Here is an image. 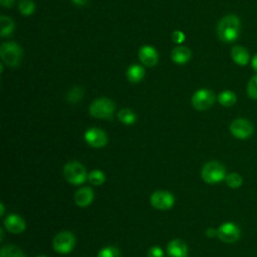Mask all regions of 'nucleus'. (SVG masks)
I'll use <instances>...</instances> for the list:
<instances>
[{
    "label": "nucleus",
    "mask_w": 257,
    "mask_h": 257,
    "mask_svg": "<svg viewBox=\"0 0 257 257\" xmlns=\"http://www.w3.org/2000/svg\"><path fill=\"white\" fill-rule=\"evenodd\" d=\"M251 66L252 68L257 72V53L253 56V58L251 59Z\"/></svg>",
    "instance_id": "obj_33"
},
{
    "label": "nucleus",
    "mask_w": 257,
    "mask_h": 257,
    "mask_svg": "<svg viewBox=\"0 0 257 257\" xmlns=\"http://www.w3.org/2000/svg\"><path fill=\"white\" fill-rule=\"evenodd\" d=\"M247 93L252 99H257V74L250 78L247 84Z\"/></svg>",
    "instance_id": "obj_27"
},
{
    "label": "nucleus",
    "mask_w": 257,
    "mask_h": 257,
    "mask_svg": "<svg viewBox=\"0 0 257 257\" xmlns=\"http://www.w3.org/2000/svg\"><path fill=\"white\" fill-rule=\"evenodd\" d=\"M218 101L224 106H232L237 101V95L232 90H223L218 95Z\"/></svg>",
    "instance_id": "obj_19"
},
{
    "label": "nucleus",
    "mask_w": 257,
    "mask_h": 257,
    "mask_svg": "<svg viewBox=\"0 0 257 257\" xmlns=\"http://www.w3.org/2000/svg\"><path fill=\"white\" fill-rule=\"evenodd\" d=\"M139 57L140 60L146 65V66H154L157 64L159 60V54L157 50L149 45H145L141 47L139 51Z\"/></svg>",
    "instance_id": "obj_12"
},
{
    "label": "nucleus",
    "mask_w": 257,
    "mask_h": 257,
    "mask_svg": "<svg viewBox=\"0 0 257 257\" xmlns=\"http://www.w3.org/2000/svg\"><path fill=\"white\" fill-rule=\"evenodd\" d=\"M202 179L208 184H217L226 179V169L217 161L209 162L202 169Z\"/></svg>",
    "instance_id": "obj_4"
},
{
    "label": "nucleus",
    "mask_w": 257,
    "mask_h": 257,
    "mask_svg": "<svg viewBox=\"0 0 257 257\" xmlns=\"http://www.w3.org/2000/svg\"><path fill=\"white\" fill-rule=\"evenodd\" d=\"M115 104L107 97H99L94 99L89 105V113L91 116L99 119H109L114 112Z\"/></svg>",
    "instance_id": "obj_2"
},
{
    "label": "nucleus",
    "mask_w": 257,
    "mask_h": 257,
    "mask_svg": "<svg viewBox=\"0 0 257 257\" xmlns=\"http://www.w3.org/2000/svg\"><path fill=\"white\" fill-rule=\"evenodd\" d=\"M0 257H25L23 252L14 245H7L1 249Z\"/></svg>",
    "instance_id": "obj_22"
},
{
    "label": "nucleus",
    "mask_w": 257,
    "mask_h": 257,
    "mask_svg": "<svg viewBox=\"0 0 257 257\" xmlns=\"http://www.w3.org/2000/svg\"><path fill=\"white\" fill-rule=\"evenodd\" d=\"M231 57L234 62L239 65H246L250 60V54L248 50L240 45H235L232 47Z\"/></svg>",
    "instance_id": "obj_17"
},
{
    "label": "nucleus",
    "mask_w": 257,
    "mask_h": 257,
    "mask_svg": "<svg viewBox=\"0 0 257 257\" xmlns=\"http://www.w3.org/2000/svg\"><path fill=\"white\" fill-rule=\"evenodd\" d=\"M64 179L72 185H80L87 178L85 168L78 162H69L63 168Z\"/></svg>",
    "instance_id": "obj_5"
},
{
    "label": "nucleus",
    "mask_w": 257,
    "mask_h": 257,
    "mask_svg": "<svg viewBox=\"0 0 257 257\" xmlns=\"http://www.w3.org/2000/svg\"><path fill=\"white\" fill-rule=\"evenodd\" d=\"M75 245V237L70 232L64 231L58 233L53 239V249L60 253L65 254L70 252Z\"/></svg>",
    "instance_id": "obj_8"
},
{
    "label": "nucleus",
    "mask_w": 257,
    "mask_h": 257,
    "mask_svg": "<svg viewBox=\"0 0 257 257\" xmlns=\"http://www.w3.org/2000/svg\"><path fill=\"white\" fill-rule=\"evenodd\" d=\"M87 179L88 181L92 184V185H95V186H99L101 185L104 181H105V176L104 174L99 171V170H93L91 171L88 176H87Z\"/></svg>",
    "instance_id": "obj_26"
},
{
    "label": "nucleus",
    "mask_w": 257,
    "mask_h": 257,
    "mask_svg": "<svg viewBox=\"0 0 257 257\" xmlns=\"http://www.w3.org/2000/svg\"><path fill=\"white\" fill-rule=\"evenodd\" d=\"M35 10V4L31 0H21L19 2V11L22 15H31Z\"/></svg>",
    "instance_id": "obj_25"
},
{
    "label": "nucleus",
    "mask_w": 257,
    "mask_h": 257,
    "mask_svg": "<svg viewBox=\"0 0 257 257\" xmlns=\"http://www.w3.org/2000/svg\"><path fill=\"white\" fill-rule=\"evenodd\" d=\"M241 31V22L239 17L233 14L224 16L218 23L217 34L224 42L235 41Z\"/></svg>",
    "instance_id": "obj_1"
},
{
    "label": "nucleus",
    "mask_w": 257,
    "mask_h": 257,
    "mask_svg": "<svg viewBox=\"0 0 257 257\" xmlns=\"http://www.w3.org/2000/svg\"><path fill=\"white\" fill-rule=\"evenodd\" d=\"M151 205L158 210H169L173 207L174 196L167 191H156L151 196Z\"/></svg>",
    "instance_id": "obj_10"
},
{
    "label": "nucleus",
    "mask_w": 257,
    "mask_h": 257,
    "mask_svg": "<svg viewBox=\"0 0 257 257\" xmlns=\"http://www.w3.org/2000/svg\"><path fill=\"white\" fill-rule=\"evenodd\" d=\"M241 232L239 227L232 223V222H226L223 223L218 228V237L221 241L225 243H233L237 241L240 238Z\"/></svg>",
    "instance_id": "obj_9"
},
{
    "label": "nucleus",
    "mask_w": 257,
    "mask_h": 257,
    "mask_svg": "<svg viewBox=\"0 0 257 257\" xmlns=\"http://www.w3.org/2000/svg\"><path fill=\"white\" fill-rule=\"evenodd\" d=\"M216 235H218V230L214 229V228H209L206 230V236L209 237V238H212V237H215Z\"/></svg>",
    "instance_id": "obj_31"
},
{
    "label": "nucleus",
    "mask_w": 257,
    "mask_h": 257,
    "mask_svg": "<svg viewBox=\"0 0 257 257\" xmlns=\"http://www.w3.org/2000/svg\"><path fill=\"white\" fill-rule=\"evenodd\" d=\"M0 210H1V216H3V214H4V206H3V204H1L0 205Z\"/></svg>",
    "instance_id": "obj_35"
},
{
    "label": "nucleus",
    "mask_w": 257,
    "mask_h": 257,
    "mask_svg": "<svg viewBox=\"0 0 257 257\" xmlns=\"http://www.w3.org/2000/svg\"><path fill=\"white\" fill-rule=\"evenodd\" d=\"M4 226L7 229V231L14 233V234H20L25 230V221L18 215L11 214L4 220Z\"/></svg>",
    "instance_id": "obj_13"
},
{
    "label": "nucleus",
    "mask_w": 257,
    "mask_h": 257,
    "mask_svg": "<svg viewBox=\"0 0 257 257\" xmlns=\"http://www.w3.org/2000/svg\"><path fill=\"white\" fill-rule=\"evenodd\" d=\"M14 2H15V0H0L1 5L6 8H10L14 4Z\"/></svg>",
    "instance_id": "obj_32"
},
{
    "label": "nucleus",
    "mask_w": 257,
    "mask_h": 257,
    "mask_svg": "<svg viewBox=\"0 0 257 257\" xmlns=\"http://www.w3.org/2000/svg\"><path fill=\"white\" fill-rule=\"evenodd\" d=\"M72 2L77 6H83L88 2V0H72Z\"/></svg>",
    "instance_id": "obj_34"
},
{
    "label": "nucleus",
    "mask_w": 257,
    "mask_h": 257,
    "mask_svg": "<svg viewBox=\"0 0 257 257\" xmlns=\"http://www.w3.org/2000/svg\"><path fill=\"white\" fill-rule=\"evenodd\" d=\"M97 257H120V253L116 247L108 246V247L102 248L98 252Z\"/></svg>",
    "instance_id": "obj_28"
},
{
    "label": "nucleus",
    "mask_w": 257,
    "mask_h": 257,
    "mask_svg": "<svg viewBox=\"0 0 257 257\" xmlns=\"http://www.w3.org/2000/svg\"><path fill=\"white\" fill-rule=\"evenodd\" d=\"M83 89L79 86H74L72 87L68 92H67V95H66V99L68 102L70 103H76L78 102L82 96H83Z\"/></svg>",
    "instance_id": "obj_23"
},
{
    "label": "nucleus",
    "mask_w": 257,
    "mask_h": 257,
    "mask_svg": "<svg viewBox=\"0 0 257 257\" xmlns=\"http://www.w3.org/2000/svg\"><path fill=\"white\" fill-rule=\"evenodd\" d=\"M85 142L92 148H102L107 143V136L104 131L98 127L88 128L84 134Z\"/></svg>",
    "instance_id": "obj_11"
},
{
    "label": "nucleus",
    "mask_w": 257,
    "mask_h": 257,
    "mask_svg": "<svg viewBox=\"0 0 257 257\" xmlns=\"http://www.w3.org/2000/svg\"><path fill=\"white\" fill-rule=\"evenodd\" d=\"M14 26H15L14 21L10 17L4 16V15L0 16V27H1L2 37H6L10 35L14 30Z\"/></svg>",
    "instance_id": "obj_20"
},
{
    "label": "nucleus",
    "mask_w": 257,
    "mask_h": 257,
    "mask_svg": "<svg viewBox=\"0 0 257 257\" xmlns=\"http://www.w3.org/2000/svg\"><path fill=\"white\" fill-rule=\"evenodd\" d=\"M225 180H226L227 185L232 189H237V188L241 187L242 183H243L242 177L237 173H231V174L227 175Z\"/></svg>",
    "instance_id": "obj_24"
},
{
    "label": "nucleus",
    "mask_w": 257,
    "mask_h": 257,
    "mask_svg": "<svg viewBox=\"0 0 257 257\" xmlns=\"http://www.w3.org/2000/svg\"><path fill=\"white\" fill-rule=\"evenodd\" d=\"M230 132L236 139L245 140L253 135L254 126L246 118H236L230 124Z\"/></svg>",
    "instance_id": "obj_7"
},
{
    "label": "nucleus",
    "mask_w": 257,
    "mask_h": 257,
    "mask_svg": "<svg viewBox=\"0 0 257 257\" xmlns=\"http://www.w3.org/2000/svg\"><path fill=\"white\" fill-rule=\"evenodd\" d=\"M93 200V191L88 187L80 188L74 194V202L78 207H87Z\"/></svg>",
    "instance_id": "obj_15"
},
{
    "label": "nucleus",
    "mask_w": 257,
    "mask_h": 257,
    "mask_svg": "<svg viewBox=\"0 0 257 257\" xmlns=\"http://www.w3.org/2000/svg\"><path fill=\"white\" fill-rule=\"evenodd\" d=\"M192 56L191 50L183 45L175 47L171 52L172 60L177 64H184L187 63Z\"/></svg>",
    "instance_id": "obj_16"
},
{
    "label": "nucleus",
    "mask_w": 257,
    "mask_h": 257,
    "mask_svg": "<svg viewBox=\"0 0 257 257\" xmlns=\"http://www.w3.org/2000/svg\"><path fill=\"white\" fill-rule=\"evenodd\" d=\"M117 118L124 124H133L137 120V115L132 109L122 108L118 111Z\"/></svg>",
    "instance_id": "obj_21"
},
{
    "label": "nucleus",
    "mask_w": 257,
    "mask_h": 257,
    "mask_svg": "<svg viewBox=\"0 0 257 257\" xmlns=\"http://www.w3.org/2000/svg\"><path fill=\"white\" fill-rule=\"evenodd\" d=\"M172 39H173V41L175 43L180 44V43H182L186 39V37H185V34L182 31H175L172 34Z\"/></svg>",
    "instance_id": "obj_30"
},
{
    "label": "nucleus",
    "mask_w": 257,
    "mask_h": 257,
    "mask_svg": "<svg viewBox=\"0 0 257 257\" xmlns=\"http://www.w3.org/2000/svg\"><path fill=\"white\" fill-rule=\"evenodd\" d=\"M37 257H46L45 255H39V256H37Z\"/></svg>",
    "instance_id": "obj_36"
},
{
    "label": "nucleus",
    "mask_w": 257,
    "mask_h": 257,
    "mask_svg": "<svg viewBox=\"0 0 257 257\" xmlns=\"http://www.w3.org/2000/svg\"><path fill=\"white\" fill-rule=\"evenodd\" d=\"M169 257H187L188 248L185 242L179 239L172 240L167 247Z\"/></svg>",
    "instance_id": "obj_14"
},
{
    "label": "nucleus",
    "mask_w": 257,
    "mask_h": 257,
    "mask_svg": "<svg viewBox=\"0 0 257 257\" xmlns=\"http://www.w3.org/2000/svg\"><path fill=\"white\" fill-rule=\"evenodd\" d=\"M0 56L7 66L16 67L21 61L22 49L16 42H4L0 46Z\"/></svg>",
    "instance_id": "obj_3"
},
{
    "label": "nucleus",
    "mask_w": 257,
    "mask_h": 257,
    "mask_svg": "<svg viewBox=\"0 0 257 257\" xmlns=\"http://www.w3.org/2000/svg\"><path fill=\"white\" fill-rule=\"evenodd\" d=\"M145 68L139 64H133L126 69V77L132 82H139L145 76Z\"/></svg>",
    "instance_id": "obj_18"
},
{
    "label": "nucleus",
    "mask_w": 257,
    "mask_h": 257,
    "mask_svg": "<svg viewBox=\"0 0 257 257\" xmlns=\"http://www.w3.org/2000/svg\"><path fill=\"white\" fill-rule=\"evenodd\" d=\"M216 100V95L213 90L202 88L197 90L192 96V104L197 110H206L210 108Z\"/></svg>",
    "instance_id": "obj_6"
},
{
    "label": "nucleus",
    "mask_w": 257,
    "mask_h": 257,
    "mask_svg": "<svg viewBox=\"0 0 257 257\" xmlns=\"http://www.w3.org/2000/svg\"><path fill=\"white\" fill-rule=\"evenodd\" d=\"M148 257H164V252L160 247L153 246L148 252Z\"/></svg>",
    "instance_id": "obj_29"
}]
</instances>
